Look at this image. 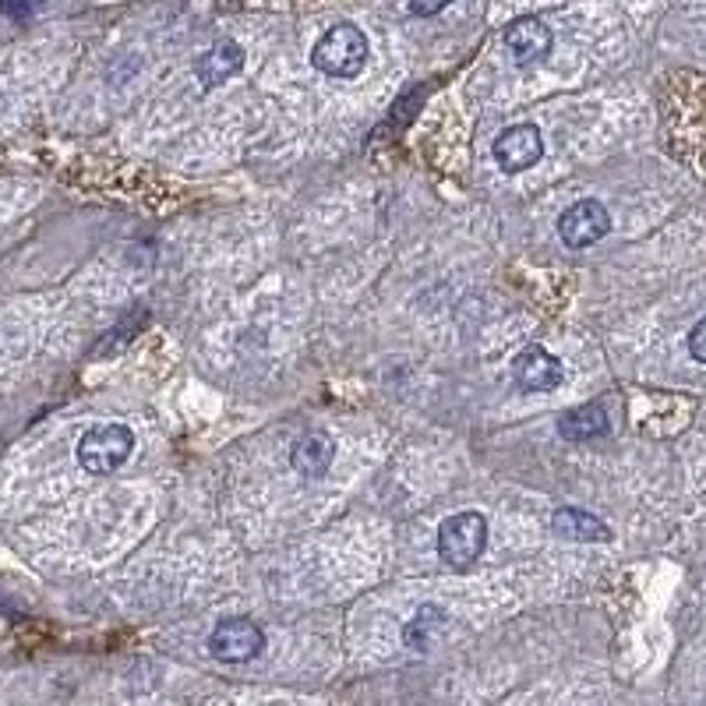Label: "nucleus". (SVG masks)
<instances>
[{
	"mask_svg": "<svg viewBox=\"0 0 706 706\" xmlns=\"http://www.w3.org/2000/svg\"><path fill=\"white\" fill-rule=\"evenodd\" d=\"M265 647V633L251 619H223L208 636V654L223 665H244Z\"/></svg>",
	"mask_w": 706,
	"mask_h": 706,
	"instance_id": "4",
	"label": "nucleus"
},
{
	"mask_svg": "<svg viewBox=\"0 0 706 706\" xmlns=\"http://www.w3.org/2000/svg\"><path fill=\"white\" fill-rule=\"evenodd\" d=\"M545 156V139H540V128L537 124H513L499 134L494 142V159L505 173H523L540 163Z\"/></svg>",
	"mask_w": 706,
	"mask_h": 706,
	"instance_id": "6",
	"label": "nucleus"
},
{
	"mask_svg": "<svg viewBox=\"0 0 706 706\" xmlns=\"http://www.w3.org/2000/svg\"><path fill=\"white\" fill-rule=\"evenodd\" d=\"M551 28L540 22V19H516L513 25L505 28V50L513 53V60L519 68L527 64H537V60H545L551 53Z\"/></svg>",
	"mask_w": 706,
	"mask_h": 706,
	"instance_id": "8",
	"label": "nucleus"
},
{
	"mask_svg": "<svg viewBox=\"0 0 706 706\" xmlns=\"http://www.w3.org/2000/svg\"><path fill=\"white\" fill-rule=\"evenodd\" d=\"M551 530L559 534L562 540H587V545H605L611 540V530L605 519H597L587 508L565 505L551 516Z\"/></svg>",
	"mask_w": 706,
	"mask_h": 706,
	"instance_id": "10",
	"label": "nucleus"
},
{
	"mask_svg": "<svg viewBox=\"0 0 706 706\" xmlns=\"http://www.w3.org/2000/svg\"><path fill=\"white\" fill-rule=\"evenodd\" d=\"M442 625H445V611L434 608V605H424L407 622V629H403V643H407L410 650H428L431 647V636L439 633Z\"/></svg>",
	"mask_w": 706,
	"mask_h": 706,
	"instance_id": "13",
	"label": "nucleus"
},
{
	"mask_svg": "<svg viewBox=\"0 0 706 706\" xmlns=\"http://www.w3.org/2000/svg\"><path fill=\"white\" fill-rule=\"evenodd\" d=\"M608 230H611V213L594 199L569 205L559 219V237L569 248H590L600 237H608Z\"/></svg>",
	"mask_w": 706,
	"mask_h": 706,
	"instance_id": "5",
	"label": "nucleus"
},
{
	"mask_svg": "<svg viewBox=\"0 0 706 706\" xmlns=\"http://www.w3.org/2000/svg\"><path fill=\"white\" fill-rule=\"evenodd\" d=\"M562 360L548 354L545 347H523L516 357H513V382L523 393H551V388L562 385Z\"/></svg>",
	"mask_w": 706,
	"mask_h": 706,
	"instance_id": "7",
	"label": "nucleus"
},
{
	"mask_svg": "<svg viewBox=\"0 0 706 706\" xmlns=\"http://www.w3.org/2000/svg\"><path fill=\"white\" fill-rule=\"evenodd\" d=\"M488 548V523L480 513H456L442 523L439 530V559L463 573V569H470L480 554Z\"/></svg>",
	"mask_w": 706,
	"mask_h": 706,
	"instance_id": "3",
	"label": "nucleus"
},
{
	"mask_svg": "<svg viewBox=\"0 0 706 706\" xmlns=\"http://www.w3.org/2000/svg\"><path fill=\"white\" fill-rule=\"evenodd\" d=\"M333 459H336V442L328 439L325 431H308L304 439H300L294 445V470L304 477V480H319L328 474V467H333Z\"/></svg>",
	"mask_w": 706,
	"mask_h": 706,
	"instance_id": "9",
	"label": "nucleus"
},
{
	"mask_svg": "<svg viewBox=\"0 0 706 706\" xmlns=\"http://www.w3.org/2000/svg\"><path fill=\"white\" fill-rule=\"evenodd\" d=\"M240 68H244V47H240V43H234V39H219L216 47L199 60L194 74H199V82L205 88H213V85L230 82Z\"/></svg>",
	"mask_w": 706,
	"mask_h": 706,
	"instance_id": "11",
	"label": "nucleus"
},
{
	"mask_svg": "<svg viewBox=\"0 0 706 706\" xmlns=\"http://www.w3.org/2000/svg\"><path fill=\"white\" fill-rule=\"evenodd\" d=\"M33 11H39V0H0V14L8 19H28Z\"/></svg>",
	"mask_w": 706,
	"mask_h": 706,
	"instance_id": "14",
	"label": "nucleus"
},
{
	"mask_svg": "<svg viewBox=\"0 0 706 706\" xmlns=\"http://www.w3.org/2000/svg\"><path fill=\"white\" fill-rule=\"evenodd\" d=\"M368 36L364 28H357L350 22L333 25L328 33L319 36L311 50V64L319 68L328 79H354L368 64Z\"/></svg>",
	"mask_w": 706,
	"mask_h": 706,
	"instance_id": "1",
	"label": "nucleus"
},
{
	"mask_svg": "<svg viewBox=\"0 0 706 706\" xmlns=\"http://www.w3.org/2000/svg\"><path fill=\"white\" fill-rule=\"evenodd\" d=\"M448 4H453V0H410V11L420 14V19H431V14H439Z\"/></svg>",
	"mask_w": 706,
	"mask_h": 706,
	"instance_id": "16",
	"label": "nucleus"
},
{
	"mask_svg": "<svg viewBox=\"0 0 706 706\" xmlns=\"http://www.w3.org/2000/svg\"><path fill=\"white\" fill-rule=\"evenodd\" d=\"M131 453H134V431L128 424H96L79 442V463L93 477H107L120 470L131 459Z\"/></svg>",
	"mask_w": 706,
	"mask_h": 706,
	"instance_id": "2",
	"label": "nucleus"
},
{
	"mask_svg": "<svg viewBox=\"0 0 706 706\" xmlns=\"http://www.w3.org/2000/svg\"><path fill=\"white\" fill-rule=\"evenodd\" d=\"M689 354H693L699 364H706V319L696 322V328L689 333Z\"/></svg>",
	"mask_w": 706,
	"mask_h": 706,
	"instance_id": "15",
	"label": "nucleus"
},
{
	"mask_svg": "<svg viewBox=\"0 0 706 706\" xmlns=\"http://www.w3.org/2000/svg\"><path fill=\"white\" fill-rule=\"evenodd\" d=\"M611 420H608V410L600 407V403H587V407H576L562 417V439L569 442H590V439H600V434H608Z\"/></svg>",
	"mask_w": 706,
	"mask_h": 706,
	"instance_id": "12",
	"label": "nucleus"
}]
</instances>
